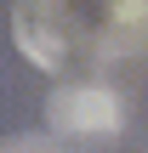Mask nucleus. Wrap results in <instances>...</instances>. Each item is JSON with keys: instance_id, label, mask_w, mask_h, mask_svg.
I'll use <instances>...</instances> for the list:
<instances>
[{"instance_id": "f257e3e1", "label": "nucleus", "mask_w": 148, "mask_h": 153, "mask_svg": "<svg viewBox=\"0 0 148 153\" xmlns=\"http://www.w3.org/2000/svg\"><path fill=\"white\" fill-rule=\"evenodd\" d=\"M46 125H51L57 136H91V142H108V136L125 125V108H120V97H114L108 85L80 79V85L51 91V102H46Z\"/></svg>"}, {"instance_id": "f03ea898", "label": "nucleus", "mask_w": 148, "mask_h": 153, "mask_svg": "<svg viewBox=\"0 0 148 153\" xmlns=\"http://www.w3.org/2000/svg\"><path fill=\"white\" fill-rule=\"evenodd\" d=\"M0 153H63L51 136H40V131H23V136H11V142H0Z\"/></svg>"}]
</instances>
